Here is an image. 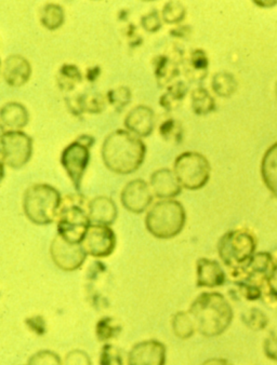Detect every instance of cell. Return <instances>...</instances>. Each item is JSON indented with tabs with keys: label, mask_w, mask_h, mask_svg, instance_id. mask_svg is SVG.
Listing matches in <instances>:
<instances>
[{
	"label": "cell",
	"mask_w": 277,
	"mask_h": 365,
	"mask_svg": "<svg viewBox=\"0 0 277 365\" xmlns=\"http://www.w3.org/2000/svg\"><path fill=\"white\" fill-rule=\"evenodd\" d=\"M146 146L143 140L128 130H115L103 142V163L113 173L128 175L138 171L144 163Z\"/></svg>",
	"instance_id": "1"
},
{
	"label": "cell",
	"mask_w": 277,
	"mask_h": 365,
	"mask_svg": "<svg viewBox=\"0 0 277 365\" xmlns=\"http://www.w3.org/2000/svg\"><path fill=\"white\" fill-rule=\"evenodd\" d=\"M194 319L197 332L208 339L223 334L234 319L232 306L219 292H203L188 309Z\"/></svg>",
	"instance_id": "2"
},
{
	"label": "cell",
	"mask_w": 277,
	"mask_h": 365,
	"mask_svg": "<svg viewBox=\"0 0 277 365\" xmlns=\"http://www.w3.org/2000/svg\"><path fill=\"white\" fill-rule=\"evenodd\" d=\"M62 200L60 192L54 186L34 184L25 190L23 211L35 225H50L58 218Z\"/></svg>",
	"instance_id": "3"
},
{
	"label": "cell",
	"mask_w": 277,
	"mask_h": 365,
	"mask_svg": "<svg viewBox=\"0 0 277 365\" xmlns=\"http://www.w3.org/2000/svg\"><path fill=\"white\" fill-rule=\"evenodd\" d=\"M186 223V209L175 199L158 201L146 216V230L153 237L161 240L175 238L181 234Z\"/></svg>",
	"instance_id": "4"
},
{
	"label": "cell",
	"mask_w": 277,
	"mask_h": 365,
	"mask_svg": "<svg viewBox=\"0 0 277 365\" xmlns=\"http://www.w3.org/2000/svg\"><path fill=\"white\" fill-rule=\"evenodd\" d=\"M89 202L85 203V198L81 195L67 196L63 199L56 218V228L59 236L67 242L81 245L90 226Z\"/></svg>",
	"instance_id": "5"
},
{
	"label": "cell",
	"mask_w": 277,
	"mask_h": 365,
	"mask_svg": "<svg viewBox=\"0 0 277 365\" xmlns=\"http://www.w3.org/2000/svg\"><path fill=\"white\" fill-rule=\"evenodd\" d=\"M218 254L228 274L246 267L256 255L257 240L247 230H234L226 232L217 245Z\"/></svg>",
	"instance_id": "6"
},
{
	"label": "cell",
	"mask_w": 277,
	"mask_h": 365,
	"mask_svg": "<svg viewBox=\"0 0 277 365\" xmlns=\"http://www.w3.org/2000/svg\"><path fill=\"white\" fill-rule=\"evenodd\" d=\"M173 172L182 187L188 190H198L205 187L211 180V167L203 155L186 152L176 158Z\"/></svg>",
	"instance_id": "7"
},
{
	"label": "cell",
	"mask_w": 277,
	"mask_h": 365,
	"mask_svg": "<svg viewBox=\"0 0 277 365\" xmlns=\"http://www.w3.org/2000/svg\"><path fill=\"white\" fill-rule=\"evenodd\" d=\"M94 143V138L84 134L67 145L61 154V165L77 192H81V182L89 165L90 148Z\"/></svg>",
	"instance_id": "8"
},
{
	"label": "cell",
	"mask_w": 277,
	"mask_h": 365,
	"mask_svg": "<svg viewBox=\"0 0 277 365\" xmlns=\"http://www.w3.org/2000/svg\"><path fill=\"white\" fill-rule=\"evenodd\" d=\"M1 163L21 169L31 160L33 138L23 131H4L1 134Z\"/></svg>",
	"instance_id": "9"
},
{
	"label": "cell",
	"mask_w": 277,
	"mask_h": 365,
	"mask_svg": "<svg viewBox=\"0 0 277 365\" xmlns=\"http://www.w3.org/2000/svg\"><path fill=\"white\" fill-rule=\"evenodd\" d=\"M50 257L59 269L72 272L83 267L88 254L83 245L67 242L62 237L56 235L50 245Z\"/></svg>",
	"instance_id": "10"
},
{
	"label": "cell",
	"mask_w": 277,
	"mask_h": 365,
	"mask_svg": "<svg viewBox=\"0 0 277 365\" xmlns=\"http://www.w3.org/2000/svg\"><path fill=\"white\" fill-rule=\"evenodd\" d=\"M81 245L90 257L106 259L116 249V235L111 226L91 225Z\"/></svg>",
	"instance_id": "11"
},
{
	"label": "cell",
	"mask_w": 277,
	"mask_h": 365,
	"mask_svg": "<svg viewBox=\"0 0 277 365\" xmlns=\"http://www.w3.org/2000/svg\"><path fill=\"white\" fill-rule=\"evenodd\" d=\"M154 194L150 184L141 178L130 180L121 190V201L128 212L141 214L152 205Z\"/></svg>",
	"instance_id": "12"
},
{
	"label": "cell",
	"mask_w": 277,
	"mask_h": 365,
	"mask_svg": "<svg viewBox=\"0 0 277 365\" xmlns=\"http://www.w3.org/2000/svg\"><path fill=\"white\" fill-rule=\"evenodd\" d=\"M167 349L163 343L156 339L136 343L130 349L127 356L128 365H165Z\"/></svg>",
	"instance_id": "13"
},
{
	"label": "cell",
	"mask_w": 277,
	"mask_h": 365,
	"mask_svg": "<svg viewBox=\"0 0 277 365\" xmlns=\"http://www.w3.org/2000/svg\"><path fill=\"white\" fill-rule=\"evenodd\" d=\"M151 190L156 198L169 200L179 196L182 192V185L176 176L175 172L167 168L153 172L150 180Z\"/></svg>",
	"instance_id": "14"
},
{
	"label": "cell",
	"mask_w": 277,
	"mask_h": 365,
	"mask_svg": "<svg viewBox=\"0 0 277 365\" xmlns=\"http://www.w3.org/2000/svg\"><path fill=\"white\" fill-rule=\"evenodd\" d=\"M125 127L138 138H148L154 131V110L146 105L134 107L126 116Z\"/></svg>",
	"instance_id": "15"
},
{
	"label": "cell",
	"mask_w": 277,
	"mask_h": 365,
	"mask_svg": "<svg viewBox=\"0 0 277 365\" xmlns=\"http://www.w3.org/2000/svg\"><path fill=\"white\" fill-rule=\"evenodd\" d=\"M3 75L10 87H22L31 78V63L20 54H11L4 62Z\"/></svg>",
	"instance_id": "16"
},
{
	"label": "cell",
	"mask_w": 277,
	"mask_h": 365,
	"mask_svg": "<svg viewBox=\"0 0 277 365\" xmlns=\"http://www.w3.org/2000/svg\"><path fill=\"white\" fill-rule=\"evenodd\" d=\"M226 274L217 261L213 259H201L196 262V285L198 287L215 289L226 283Z\"/></svg>",
	"instance_id": "17"
},
{
	"label": "cell",
	"mask_w": 277,
	"mask_h": 365,
	"mask_svg": "<svg viewBox=\"0 0 277 365\" xmlns=\"http://www.w3.org/2000/svg\"><path fill=\"white\" fill-rule=\"evenodd\" d=\"M88 213L92 225L111 226L117 220L119 209L113 199L99 196L89 201Z\"/></svg>",
	"instance_id": "18"
},
{
	"label": "cell",
	"mask_w": 277,
	"mask_h": 365,
	"mask_svg": "<svg viewBox=\"0 0 277 365\" xmlns=\"http://www.w3.org/2000/svg\"><path fill=\"white\" fill-rule=\"evenodd\" d=\"M0 120H1L4 131L5 129H7V131H21L29 123V110L21 103H7L1 108Z\"/></svg>",
	"instance_id": "19"
},
{
	"label": "cell",
	"mask_w": 277,
	"mask_h": 365,
	"mask_svg": "<svg viewBox=\"0 0 277 365\" xmlns=\"http://www.w3.org/2000/svg\"><path fill=\"white\" fill-rule=\"evenodd\" d=\"M261 176L264 185L277 198V142L266 150L262 158Z\"/></svg>",
	"instance_id": "20"
},
{
	"label": "cell",
	"mask_w": 277,
	"mask_h": 365,
	"mask_svg": "<svg viewBox=\"0 0 277 365\" xmlns=\"http://www.w3.org/2000/svg\"><path fill=\"white\" fill-rule=\"evenodd\" d=\"M69 107L75 115H81L84 112L100 114L103 109L106 108V101L99 92H87L77 96L76 100L69 103Z\"/></svg>",
	"instance_id": "21"
},
{
	"label": "cell",
	"mask_w": 277,
	"mask_h": 365,
	"mask_svg": "<svg viewBox=\"0 0 277 365\" xmlns=\"http://www.w3.org/2000/svg\"><path fill=\"white\" fill-rule=\"evenodd\" d=\"M209 60L203 50L196 49L191 53L186 65V75L191 81L199 83L207 76Z\"/></svg>",
	"instance_id": "22"
},
{
	"label": "cell",
	"mask_w": 277,
	"mask_h": 365,
	"mask_svg": "<svg viewBox=\"0 0 277 365\" xmlns=\"http://www.w3.org/2000/svg\"><path fill=\"white\" fill-rule=\"evenodd\" d=\"M191 106L197 116H207L215 110L216 102L205 88L198 87L191 94Z\"/></svg>",
	"instance_id": "23"
},
{
	"label": "cell",
	"mask_w": 277,
	"mask_h": 365,
	"mask_svg": "<svg viewBox=\"0 0 277 365\" xmlns=\"http://www.w3.org/2000/svg\"><path fill=\"white\" fill-rule=\"evenodd\" d=\"M172 332L178 339H188L196 332L194 319L188 312H178L171 319Z\"/></svg>",
	"instance_id": "24"
},
{
	"label": "cell",
	"mask_w": 277,
	"mask_h": 365,
	"mask_svg": "<svg viewBox=\"0 0 277 365\" xmlns=\"http://www.w3.org/2000/svg\"><path fill=\"white\" fill-rule=\"evenodd\" d=\"M238 83L234 75L228 71H219L213 76L211 88L220 98H228L236 92Z\"/></svg>",
	"instance_id": "25"
},
{
	"label": "cell",
	"mask_w": 277,
	"mask_h": 365,
	"mask_svg": "<svg viewBox=\"0 0 277 365\" xmlns=\"http://www.w3.org/2000/svg\"><path fill=\"white\" fill-rule=\"evenodd\" d=\"M186 93H188V87H186V83L178 81V83L168 87L167 91L161 96L159 103H161L163 108H165L168 112H171L173 109H177L180 104L183 102Z\"/></svg>",
	"instance_id": "26"
},
{
	"label": "cell",
	"mask_w": 277,
	"mask_h": 365,
	"mask_svg": "<svg viewBox=\"0 0 277 365\" xmlns=\"http://www.w3.org/2000/svg\"><path fill=\"white\" fill-rule=\"evenodd\" d=\"M65 21L64 9L58 4H47L41 12V23L48 31H56Z\"/></svg>",
	"instance_id": "27"
},
{
	"label": "cell",
	"mask_w": 277,
	"mask_h": 365,
	"mask_svg": "<svg viewBox=\"0 0 277 365\" xmlns=\"http://www.w3.org/2000/svg\"><path fill=\"white\" fill-rule=\"evenodd\" d=\"M123 327L115 319L111 317H104L100 319L96 325V336L102 343H109L116 339L121 333Z\"/></svg>",
	"instance_id": "28"
},
{
	"label": "cell",
	"mask_w": 277,
	"mask_h": 365,
	"mask_svg": "<svg viewBox=\"0 0 277 365\" xmlns=\"http://www.w3.org/2000/svg\"><path fill=\"white\" fill-rule=\"evenodd\" d=\"M83 81L81 71L76 65L64 64L58 75L59 87L65 91H72Z\"/></svg>",
	"instance_id": "29"
},
{
	"label": "cell",
	"mask_w": 277,
	"mask_h": 365,
	"mask_svg": "<svg viewBox=\"0 0 277 365\" xmlns=\"http://www.w3.org/2000/svg\"><path fill=\"white\" fill-rule=\"evenodd\" d=\"M179 75V69L176 66L175 63H170L169 58L166 56H158L155 63V76L158 83H169L171 79Z\"/></svg>",
	"instance_id": "30"
},
{
	"label": "cell",
	"mask_w": 277,
	"mask_h": 365,
	"mask_svg": "<svg viewBox=\"0 0 277 365\" xmlns=\"http://www.w3.org/2000/svg\"><path fill=\"white\" fill-rule=\"evenodd\" d=\"M186 7L180 1H168L163 8L161 18L167 24H178L186 18Z\"/></svg>",
	"instance_id": "31"
},
{
	"label": "cell",
	"mask_w": 277,
	"mask_h": 365,
	"mask_svg": "<svg viewBox=\"0 0 277 365\" xmlns=\"http://www.w3.org/2000/svg\"><path fill=\"white\" fill-rule=\"evenodd\" d=\"M241 320L253 331H262L268 327V318L258 308H251L241 314Z\"/></svg>",
	"instance_id": "32"
},
{
	"label": "cell",
	"mask_w": 277,
	"mask_h": 365,
	"mask_svg": "<svg viewBox=\"0 0 277 365\" xmlns=\"http://www.w3.org/2000/svg\"><path fill=\"white\" fill-rule=\"evenodd\" d=\"M159 132L168 143H180L183 140V127L175 119H168L161 123Z\"/></svg>",
	"instance_id": "33"
},
{
	"label": "cell",
	"mask_w": 277,
	"mask_h": 365,
	"mask_svg": "<svg viewBox=\"0 0 277 365\" xmlns=\"http://www.w3.org/2000/svg\"><path fill=\"white\" fill-rule=\"evenodd\" d=\"M100 365H124L123 354L117 346L106 343L100 352Z\"/></svg>",
	"instance_id": "34"
},
{
	"label": "cell",
	"mask_w": 277,
	"mask_h": 365,
	"mask_svg": "<svg viewBox=\"0 0 277 365\" xmlns=\"http://www.w3.org/2000/svg\"><path fill=\"white\" fill-rule=\"evenodd\" d=\"M108 100L116 110L121 112L131 102V91L127 87H119L109 91Z\"/></svg>",
	"instance_id": "35"
},
{
	"label": "cell",
	"mask_w": 277,
	"mask_h": 365,
	"mask_svg": "<svg viewBox=\"0 0 277 365\" xmlns=\"http://www.w3.org/2000/svg\"><path fill=\"white\" fill-rule=\"evenodd\" d=\"M27 365H64L60 356L51 350H41L29 358Z\"/></svg>",
	"instance_id": "36"
},
{
	"label": "cell",
	"mask_w": 277,
	"mask_h": 365,
	"mask_svg": "<svg viewBox=\"0 0 277 365\" xmlns=\"http://www.w3.org/2000/svg\"><path fill=\"white\" fill-rule=\"evenodd\" d=\"M141 25L148 33H156L161 29V18L157 10H152L141 18Z\"/></svg>",
	"instance_id": "37"
},
{
	"label": "cell",
	"mask_w": 277,
	"mask_h": 365,
	"mask_svg": "<svg viewBox=\"0 0 277 365\" xmlns=\"http://www.w3.org/2000/svg\"><path fill=\"white\" fill-rule=\"evenodd\" d=\"M64 365H92L89 354L84 350H72L66 354Z\"/></svg>",
	"instance_id": "38"
},
{
	"label": "cell",
	"mask_w": 277,
	"mask_h": 365,
	"mask_svg": "<svg viewBox=\"0 0 277 365\" xmlns=\"http://www.w3.org/2000/svg\"><path fill=\"white\" fill-rule=\"evenodd\" d=\"M263 351L266 358L277 362V334L272 333L268 335L263 343Z\"/></svg>",
	"instance_id": "39"
},
{
	"label": "cell",
	"mask_w": 277,
	"mask_h": 365,
	"mask_svg": "<svg viewBox=\"0 0 277 365\" xmlns=\"http://www.w3.org/2000/svg\"><path fill=\"white\" fill-rule=\"evenodd\" d=\"M201 365H232L230 361L226 359L222 358H213L208 359V360L203 361Z\"/></svg>",
	"instance_id": "40"
},
{
	"label": "cell",
	"mask_w": 277,
	"mask_h": 365,
	"mask_svg": "<svg viewBox=\"0 0 277 365\" xmlns=\"http://www.w3.org/2000/svg\"><path fill=\"white\" fill-rule=\"evenodd\" d=\"M255 4L260 7H273L276 5L277 1H255Z\"/></svg>",
	"instance_id": "41"
},
{
	"label": "cell",
	"mask_w": 277,
	"mask_h": 365,
	"mask_svg": "<svg viewBox=\"0 0 277 365\" xmlns=\"http://www.w3.org/2000/svg\"><path fill=\"white\" fill-rule=\"evenodd\" d=\"M276 96H277V88H276Z\"/></svg>",
	"instance_id": "42"
}]
</instances>
